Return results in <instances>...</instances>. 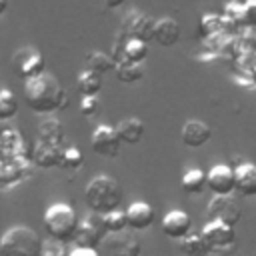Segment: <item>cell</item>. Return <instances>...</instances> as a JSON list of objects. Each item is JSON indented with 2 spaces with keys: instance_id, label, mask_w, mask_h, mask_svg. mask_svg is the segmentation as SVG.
<instances>
[{
  "instance_id": "1",
  "label": "cell",
  "mask_w": 256,
  "mask_h": 256,
  "mask_svg": "<svg viewBox=\"0 0 256 256\" xmlns=\"http://www.w3.org/2000/svg\"><path fill=\"white\" fill-rule=\"evenodd\" d=\"M24 102L36 114H52L64 110L70 100L60 80L54 74L44 72L24 82Z\"/></svg>"
},
{
  "instance_id": "2",
  "label": "cell",
  "mask_w": 256,
  "mask_h": 256,
  "mask_svg": "<svg viewBox=\"0 0 256 256\" xmlns=\"http://www.w3.org/2000/svg\"><path fill=\"white\" fill-rule=\"evenodd\" d=\"M122 186L118 184L116 178L108 176V174H98L94 176L84 190V200L86 206L90 208V212L94 214H108L112 210H118L122 204Z\"/></svg>"
},
{
  "instance_id": "3",
  "label": "cell",
  "mask_w": 256,
  "mask_h": 256,
  "mask_svg": "<svg viewBox=\"0 0 256 256\" xmlns=\"http://www.w3.org/2000/svg\"><path fill=\"white\" fill-rule=\"evenodd\" d=\"M42 222H44L46 234L52 240H58L62 244H68V242H74V238H76L80 218H78L76 210L70 204L56 202V204H52V206L46 208Z\"/></svg>"
},
{
  "instance_id": "4",
  "label": "cell",
  "mask_w": 256,
  "mask_h": 256,
  "mask_svg": "<svg viewBox=\"0 0 256 256\" xmlns=\"http://www.w3.org/2000/svg\"><path fill=\"white\" fill-rule=\"evenodd\" d=\"M42 246L40 234L24 224L8 228L0 236V256H40Z\"/></svg>"
},
{
  "instance_id": "5",
  "label": "cell",
  "mask_w": 256,
  "mask_h": 256,
  "mask_svg": "<svg viewBox=\"0 0 256 256\" xmlns=\"http://www.w3.org/2000/svg\"><path fill=\"white\" fill-rule=\"evenodd\" d=\"M12 70L18 78H22L24 82L30 78H36L40 74L46 72V60L44 54L40 50H36L34 46H24L18 48L12 54Z\"/></svg>"
},
{
  "instance_id": "6",
  "label": "cell",
  "mask_w": 256,
  "mask_h": 256,
  "mask_svg": "<svg viewBox=\"0 0 256 256\" xmlns=\"http://www.w3.org/2000/svg\"><path fill=\"white\" fill-rule=\"evenodd\" d=\"M200 234L210 246V252L214 254H228L236 248V230L234 226H228L224 222L206 220Z\"/></svg>"
},
{
  "instance_id": "7",
  "label": "cell",
  "mask_w": 256,
  "mask_h": 256,
  "mask_svg": "<svg viewBox=\"0 0 256 256\" xmlns=\"http://www.w3.org/2000/svg\"><path fill=\"white\" fill-rule=\"evenodd\" d=\"M100 256H140L142 254V244L138 242L136 236L130 234H106L104 240L98 246Z\"/></svg>"
},
{
  "instance_id": "8",
  "label": "cell",
  "mask_w": 256,
  "mask_h": 256,
  "mask_svg": "<svg viewBox=\"0 0 256 256\" xmlns=\"http://www.w3.org/2000/svg\"><path fill=\"white\" fill-rule=\"evenodd\" d=\"M106 234L108 232L104 228L102 216L90 212V214H86L80 220L78 232H76V238H74V244L76 246H82V248H98Z\"/></svg>"
},
{
  "instance_id": "9",
  "label": "cell",
  "mask_w": 256,
  "mask_h": 256,
  "mask_svg": "<svg viewBox=\"0 0 256 256\" xmlns=\"http://www.w3.org/2000/svg\"><path fill=\"white\" fill-rule=\"evenodd\" d=\"M206 220H216L228 226H236L242 220V208L232 196H214L208 202Z\"/></svg>"
},
{
  "instance_id": "10",
  "label": "cell",
  "mask_w": 256,
  "mask_h": 256,
  "mask_svg": "<svg viewBox=\"0 0 256 256\" xmlns=\"http://www.w3.org/2000/svg\"><path fill=\"white\" fill-rule=\"evenodd\" d=\"M90 146L96 154L100 156H106V158H114L120 154V138H118V132L114 126H108V124H100L94 128L92 136H90Z\"/></svg>"
},
{
  "instance_id": "11",
  "label": "cell",
  "mask_w": 256,
  "mask_h": 256,
  "mask_svg": "<svg viewBox=\"0 0 256 256\" xmlns=\"http://www.w3.org/2000/svg\"><path fill=\"white\" fill-rule=\"evenodd\" d=\"M30 158V148L26 146L22 134L16 128H0V160Z\"/></svg>"
},
{
  "instance_id": "12",
  "label": "cell",
  "mask_w": 256,
  "mask_h": 256,
  "mask_svg": "<svg viewBox=\"0 0 256 256\" xmlns=\"http://www.w3.org/2000/svg\"><path fill=\"white\" fill-rule=\"evenodd\" d=\"M206 186L210 188V192H214V196H230L236 190L234 168H230L228 164L212 166L206 174Z\"/></svg>"
},
{
  "instance_id": "13",
  "label": "cell",
  "mask_w": 256,
  "mask_h": 256,
  "mask_svg": "<svg viewBox=\"0 0 256 256\" xmlns=\"http://www.w3.org/2000/svg\"><path fill=\"white\" fill-rule=\"evenodd\" d=\"M32 160L18 158V160H0V188H12L24 182L30 176Z\"/></svg>"
},
{
  "instance_id": "14",
  "label": "cell",
  "mask_w": 256,
  "mask_h": 256,
  "mask_svg": "<svg viewBox=\"0 0 256 256\" xmlns=\"http://www.w3.org/2000/svg\"><path fill=\"white\" fill-rule=\"evenodd\" d=\"M62 152H64V144H52L36 138V142L30 148V160L40 168H54L60 166Z\"/></svg>"
},
{
  "instance_id": "15",
  "label": "cell",
  "mask_w": 256,
  "mask_h": 256,
  "mask_svg": "<svg viewBox=\"0 0 256 256\" xmlns=\"http://www.w3.org/2000/svg\"><path fill=\"white\" fill-rule=\"evenodd\" d=\"M162 232L164 236L172 238V240H182L186 234L192 232V218L188 212L184 210H170L164 218H162Z\"/></svg>"
},
{
  "instance_id": "16",
  "label": "cell",
  "mask_w": 256,
  "mask_h": 256,
  "mask_svg": "<svg viewBox=\"0 0 256 256\" xmlns=\"http://www.w3.org/2000/svg\"><path fill=\"white\" fill-rule=\"evenodd\" d=\"M152 40L162 46V48H172L176 46V42L180 40V24L170 18V16H162L158 20H154V34Z\"/></svg>"
},
{
  "instance_id": "17",
  "label": "cell",
  "mask_w": 256,
  "mask_h": 256,
  "mask_svg": "<svg viewBox=\"0 0 256 256\" xmlns=\"http://www.w3.org/2000/svg\"><path fill=\"white\" fill-rule=\"evenodd\" d=\"M182 144L188 148H202L212 138V128L202 120H188L180 132Z\"/></svg>"
},
{
  "instance_id": "18",
  "label": "cell",
  "mask_w": 256,
  "mask_h": 256,
  "mask_svg": "<svg viewBox=\"0 0 256 256\" xmlns=\"http://www.w3.org/2000/svg\"><path fill=\"white\" fill-rule=\"evenodd\" d=\"M124 212H126V222H128V228L130 230L140 232V230L150 228V224L154 222V208L148 202L136 200Z\"/></svg>"
},
{
  "instance_id": "19",
  "label": "cell",
  "mask_w": 256,
  "mask_h": 256,
  "mask_svg": "<svg viewBox=\"0 0 256 256\" xmlns=\"http://www.w3.org/2000/svg\"><path fill=\"white\" fill-rule=\"evenodd\" d=\"M124 26H128V32H122V34H126L124 40H128V38H138V40H142V42H146V44H148V40H152V34H154V20H152L150 16L132 12V14L126 18Z\"/></svg>"
},
{
  "instance_id": "20",
  "label": "cell",
  "mask_w": 256,
  "mask_h": 256,
  "mask_svg": "<svg viewBox=\"0 0 256 256\" xmlns=\"http://www.w3.org/2000/svg\"><path fill=\"white\" fill-rule=\"evenodd\" d=\"M236 176V190L242 196H256V164L240 162L234 168Z\"/></svg>"
},
{
  "instance_id": "21",
  "label": "cell",
  "mask_w": 256,
  "mask_h": 256,
  "mask_svg": "<svg viewBox=\"0 0 256 256\" xmlns=\"http://www.w3.org/2000/svg\"><path fill=\"white\" fill-rule=\"evenodd\" d=\"M114 128H116L118 138H120L122 144L134 146V144H140L142 138H144V122L140 118H134V116L132 118H124Z\"/></svg>"
},
{
  "instance_id": "22",
  "label": "cell",
  "mask_w": 256,
  "mask_h": 256,
  "mask_svg": "<svg viewBox=\"0 0 256 256\" xmlns=\"http://www.w3.org/2000/svg\"><path fill=\"white\" fill-rule=\"evenodd\" d=\"M148 56V44L138 38H128L122 42V48H118V54L114 60H130V62H144Z\"/></svg>"
},
{
  "instance_id": "23",
  "label": "cell",
  "mask_w": 256,
  "mask_h": 256,
  "mask_svg": "<svg viewBox=\"0 0 256 256\" xmlns=\"http://www.w3.org/2000/svg\"><path fill=\"white\" fill-rule=\"evenodd\" d=\"M116 76L124 84H134L146 74V64L144 62H130V60H118L114 68Z\"/></svg>"
},
{
  "instance_id": "24",
  "label": "cell",
  "mask_w": 256,
  "mask_h": 256,
  "mask_svg": "<svg viewBox=\"0 0 256 256\" xmlns=\"http://www.w3.org/2000/svg\"><path fill=\"white\" fill-rule=\"evenodd\" d=\"M178 248L184 256H208V254H212L210 246L206 244L202 234H194V232H190L182 240H178Z\"/></svg>"
},
{
  "instance_id": "25",
  "label": "cell",
  "mask_w": 256,
  "mask_h": 256,
  "mask_svg": "<svg viewBox=\"0 0 256 256\" xmlns=\"http://www.w3.org/2000/svg\"><path fill=\"white\" fill-rule=\"evenodd\" d=\"M38 140L52 142V144H64V126L58 118H46L38 126Z\"/></svg>"
},
{
  "instance_id": "26",
  "label": "cell",
  "mask_w": 256,
  "mask_h": 256,
  "mask_svg": "<svg viewBox=\"0 0 256 256\" xmlns=\"http://www.w3.org/2000/svg\"><path fill=\"white\" fill-rule=\"evenodd\" d=\"M76 88L82 96H98V92L102 90V76L84 68L76 78Z\"/></svg>"
},
{
  "instance_id": "27",
  "label": "cell",
  "mask_w": 256,
  "mask_h": 256,
  "mask_svg": "<svg viewBox=\"0 0 256 256\" xmlns=\"http://www.w3.org/2000/svg\"><path fill=\"white\" fill-rule=\"evenodd\" d=\"M114 68H116V60L106 52L94 50V52H90L86 56V70H92V72L102 76V74H106V72H110Z\"/></svg>"
},
{
  "instance_id": "28",
  "label": "cell",
  "mask_w": 256,
  "mask_h": 256,
  "mask_svg": "<svg viewBox=\"0 0 256 256\" xmlns=\"http://www.w3.org/2000/svg\"><path fill=\"white\" fill-rule=\"evenodd\" d=\"M182 190L186 194H200L206 188V172L200 168H190L184 172L182 182H180Z\"/></svg>"
},
{
  "instance_id": "29",
  "label": "cell",
  "mask_w": 256,
  "mask_h": 256,
  "mask_svg": "<svg viewBox=\"0 0 256 256\" xmlns=\"http://www.w3.org/2000/svg\"><path fill=\"white\" fill-rule=\"evenodd\" d=\"M16 112H18V98L14 96L12 90L2 88L0 90V122L14 118Z\"/></svg>"
},
{
  "instance_id": "30",
  "label": "cell",
  "mask_w": 256,
  "mask_h": 256,
  "mask_svg": "<svg viewBox=\"0 0 256 256\" xmlns=\"http://www.w3.org/2000/svg\"><path fill=\"white\" fill-rule=\"evenodd\" d=\"M102 222H104V228L108 234H120L128 228V222H126V212L124 210H112L108 214L102 216Z\"/></svg>"
},
{
  "instance_id": "31",
  "label": "cell",
  "mask_w": 256,
  "mask_h": 256,
  "mask_svg": "<svg viewBox=\"0 0 256 256\" xmlns=\"http://www.w3.org/2000/svg\"><path fill=\"white\" fill-rule=\"evenodd\" d=\"M82 164H84V154L76 146H64L60 168H64V170H78Z\"/></svg>"
},
{
  "instance_id": "32",
  "label": "cell",
  "mask_w": 256,
  "mask_h": 256,
  "mask_svg": "<svg viewBox=\"0 0 256 256\" xmlns=\"http://www.w3.org/2000/svg\"><path fill=\"white\" fill-rule=\"evenodd\" d=\"M100 112V98L98 96H84L80 100V114L84 118H92Z\"/></svg>"
},
{
  "instance_id": "33",
  "label": "cell",
  "mask_w": 256,
  "mask_h": 256,
  "mask_svg": "<svg viewBox=\"0 0 256 256\" xmlns=\"http://www.w3.org/2000/svg\"><path fill=\"white\" fill-rule=\"evenodd\" d=\"M40 256H70V250H66V244L50 238V240H44Z\"/></svg>"
},
{
  "instance_id": "34",
  "label": "cell",
  "mask_w": 256,
  "mask_h": 256,
  "mask_svg": "<svg viewBox=\"0 0 256 256\" xmlns=\"http://www.w3.org/2000/svg\"><path fill=\"white\" fill-rule=\"evenodd\" d=\"M244 22L250 26H256V2H246L244 4Z\"/></svg>"
},
{
  "instance_id": "35",
  "label": "cell",
  "mask_w": 256,
  "mask_h": 256,
  "mask_svg": "<svg viewBox=\"0 0 256 256\" xmlns=\"http://www.w3.org/2000/svg\"><path fill=\"white\" fill-rule=\"evenodd\" d=\"M70 256H100L98 248H82V246H74L70 250Z\"/></svg>"
},
{
  "instance_id": "36",
  "label": "cell",
  "mask_w": 256,
  "mask_h": 256,
  "mask_svg": "<svg viewBox=\"0 0 256 256\" xmlns=\"http://www.w3.org/2000/svg\"><path fill=\"white\" fill-rule=\"evenodd\" d=\"M104 4H106L108 8H118V6L124 4V0H104Z\"/></svg>"
},
{
  "instance_id": "37",
  "label": "cell",
  "mask_w": 256,
  "mask_h": 256,
  "mask_svg": "<svg viewBox=\"0 0 256 256\" xmlns=\"http://www.w3.org/2000/svg\"><path fill=\"white\" fill-rule=\"evenodd\" d=\"M8 10V0H0V16Z\"/></svg>"
},
{
  "instance_id": "38",
  "label": "cell",
  "mask_w": 256,
  "mask_h": 256,
  "mask_svg": "<svg viewBox=\"0 0 256 256\" xmlns=\"http://www.w3.org/2000/svg\"><path fill=\"white\" fill-rule=\"evenodd\" d=\"M246 2H250V0H246ZM252 2H256V0H252Z\"/></svg>"
}]
</instances>
